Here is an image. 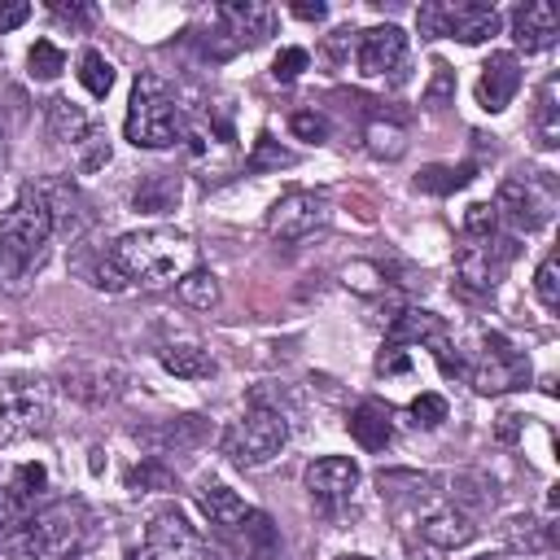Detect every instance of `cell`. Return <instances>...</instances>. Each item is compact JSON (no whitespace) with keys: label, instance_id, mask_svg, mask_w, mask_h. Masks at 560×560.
Returning a JSON list of instances; mask_svg holds the SVG:
<instances>
[{"label":"cell","instance_id":"obj_1","mask_svg":"<svg viewBox=\"0 0 560 560\" xmlns=\"http://www.w3.org/2000/svg\"><path fill=\"white\" fill-rule=\"evenodd\" d=\"M114 258L127 271V280L171 284V280H184L192 271L197 245H192L188 232H175V228H140V232H122L118 236Z\"/></svg>","mask_w":560,"mask_h":560},{"label":"cell","instance_id":"obj_2","mask_svg":"<svg viewBox=\"0 0 560 560\" xmlns=\"http://www.w3.org/2000/svg\"><path fill=\"white\" fill-rule=\"evenodd\" d=\"M83 525H88V508L79 499H57V503H44V508L26 512L0 538V547L13 560H57V556L79 547Z\"/></svg>","mask_w":560,"mask_h":560},{"label":"cell","instance_id":"obj_3","mask_svg":"<svg viewBox=\"0 0 560 560\" xmlns=\"http://www.w3.org/2000/svg\"><path fill=\"white\" fill-rule=\"evenodd\" d=\"M48 241H52L48 201L39 197L35 184H26V188L13 197V206L0 214V262H4L13 276H26L31 267L44 262Z\"/></svg>","mask_w":560,"mask_h":560},{"label":"cell","instance_id":"obj_4","mask_svg":"<svg viewBox=\"0 0 560 560\" xmlns=\"http://www.w3.org/2000/svg\"><path fill=\"white\" fill-rule=\"evenodd\" d=\"M122 131L136 149H171V144L184 140V109L175 105V92L162 74H140L136 79Z\"/></svg>","mask_w":560,"mask_h":560},{"label":"cell","instance_id":"obj_5","mask_svg":"<svg viewBox=\"0 0 560 560\" xmlns=\"http://www.w3.org/2000/svg\"><path fill=\"white\" fill-rule=\"evenodd\" d=\"M284 442H289V420L262 398H254L245 416L223 433V455L241 468H262L284 451Z\"/></svg>","mask_w":560,"mask_h":560},{"label":"cell","instance_id":"obj_6","mask_svg":"<svg viewBox=\"0 0 560 560\" xmlns=\"http://www.w3.org/2000/svg\"><path fill=\"white\" fill-rule=\"evenodd\" d=\"M516 254V236H464V245L455 249V289L468 298H490Z\"/></svg>","mask_w":560,"mask_h":560},{"label":"cell","instance_id":"obj_7","mask_svg":"<svg viewBox=\"0 0 560 560\" xmlns=\"http://www.w3.org/2000/svg\"><path fill=\"white\" fill-rule=\"evenodd\" d=\"M52 420V394L39 376H0V442L44 433Z\"/></svg>","mask_w":560,"mask_h":560},{"label":"cell","instance_id":"obj_8","mask_svg":"<svg viewBox=\"0 0 560 560\" xmlns=\"http://www.w3.org/2000/svg\"><path fill=\"white\" fill-rule=\"evenodd\" d=\"M499 13L494 4H420L416 9V26L424 39H459V44H481L499 31Z\"/></svg>","mask_w":560,"mask_h":560},{"label":"cell","instance_id":"obj_9","mask_svg":"<svg viewBox=\"0 0 560 560\" xmlns=\"http://www.w3.org/2000/svg\"><path fill=\"white\" fill-rule=\"evenodd\" d=\"M477 394H508V389H525L529 385V359L503 337V332H486V346L477 354L472 368H464Z\"/></svg>","mask_w":560,"mask_h":560},{"label":"cell","instance_id":"obj_10","mask_svg":"<svg viewBox=\"0 0 560 560\" xmlns=\"http://www.w3.org/2000/svg\"><path fill=\"white\" fill-rule=\"evenodd\" d=\"M551 206H556L551 179H538V175L503 179V184H499V197H494V214H499L512 232H538V228L551 219Z\"/></svg>","mask_w":560,"mask_h":560},{"label":"cell","instance_id":"obj_11","mask_svg":"<svg viewBox=\"0 0 560 560\" xmlns=\"http://www.w3.org/2000/svg\"><path fill=\"white\" fill-rule=\"evenodd\" d=\"M324 223H328V197L311 188H293L267 210V232L276 241H302Z\"/></svg>","mask_w":560,"mask_h":560},{"label":"cell","instance_id":"obj_12","mask_svg":"<svg viewBox=\"0 0 560 560\" xmlns=\"http://www.w3.org/2000/svg\"><path fill=\"white\" fill-rule=\"evenodd\" d=\"M144 547H149L158 560H210L206 538L188 525V516H184L179 508H162V512L149 516Z\"/></svg>","mask_w":560,"mask_h":560},{"label":"cell","instance_id":"obj_13","mask_svg":"<svg viewBox=\"0 0 560 560\" xmlns=\"http://www.w3.org/2000/svg\"><path fill=\"white\" fill-rule=\"evenodd\" d=\"M39 188V197L48 201V214H52V232H61L66 241H83L88 236V228L96 223V214H92V201L70 184V179H61V175H52V179H39L35 184Z\"/></svg>","mask_w":560,"mask_h":560},{"label":"cell","instance_id":"obj_14","mask_svg":"<svg viewBox=\"0 0 560 560\" xmlns=\"http://www.w3.org/2000/svg\"><path fill=\"white\" fill-rule=\"evenodd\" d=\"M122 368L118 363H101V359H74L61 368V389L74 398V402H88V407H101L109 398L122 394Z\"/></svg>","mask_w":560,"mask_h":560},{"label":"cell","instance_id":"obj_15","mask_svg":"<svg viewBox=\"0 0 560 560\" xmlns=\"http://www.w3.org/2000/svg\"><path fill=\"white\" fill-rule=\"evenodd\" d=\"M302 481H306V494H311L315 508L337 512V508L354 494V486H359V464L346 459V455H324V459L306 464Z\"/></svg>","mask_w":560,"mask_h":560},{"label":"cell","instance_id":"obj_16","mask_svg":"<svg viewBox=\"0 0 560 560\" xmlns=\"http://www.w3.org/2000/svg\"><path fill=\"white\" fill-rule=\"evenodd\" d=\"M48 486V468L44 464H18L0 477V538L26 516L35 512V499L39 490Z\"/></svg>","mask_w":560,"mask_h":560},{"label":"cell","instance_id":"obj_17","mask_svg":"<svg viewBox=\"0 0 560 560\" xmlns=\"http://www.w3.org/2000/svg\"><path fill=\"white\" fill-rule=\"evenodd\" d=\"M402 61H407V35H402L394 22L372 26V31L359 35L354 66H359L363 79H385V74H394Z\"/></svg>","mask_w":560,"mask_h":560},{"label":"cell","instance_id":"obj_18","mask_svg":"<svg viewBox=\"0 0 560 560\" xmlns=\"http://www.w3.org/2000/svg\"><path fill=\"white\" fill-rule=\"evenodd\" d=\"M236 560H280V534H276V521L258 508H249L228 534H219Z\"/></svg>","mask_w":560,"mask_h":560},{"label":"cell","instance_id":"obj_19","mask_svg":"<svg viewBox=\"0 0 560 560\" xmlns=\"http://www.w3.org/2000/svg\"><path fill=\"white\" fill-rule=\"evenodd\" d=\"M214 18L228 26V35L236 44H249V48L276 35V9L262 0H228L214 9Z\"/></svg>","mask_w":560,"mask_h":560},{"label":"cell","instance_id":"obj_20","mask_svg":"<svg viewBox=\"0 0 560 560\" xmlns=\"http://www.w3.org/2000/svg\"><path fill=\"white\" fill-rule=\"evenodd\" d=\"M516 92H521V61H516V52H490V61L481 66V79H477L481 109L486 114H503Z\"/></svg>","mask_w":560,"mask_h":560},{"label":"cell","instance_id":"obj_21","mask_svg":"<svg viewBox=\"0 0 560 560\" xmlns=\"http://www.w3.org/2000/svg\"><path fill=\"white\" fill-rule=\"evenodd\" d=\"M512 35H516V44H521L525 52H542V48L556 44L560 18H556V9H551L547 0L516 4V9H512Z\"/></svg>","mask_w":560,"mask_h":560},{"label":"cell","instance_id":"obj_22","mask_svg":"<svg viewBox=\"0 0 560 560\" xmlns=\"http://www.w3.org/2000/svg\"><path fill=\"white\" fill-rule=\"evenodd\" d=\"M131 438H136L140 446L158 451V455H166V451H188V446L206 442V420L179 416V420H162V424H140V429H131Z\"/></svg>","mask_w":560,"mask_h":560},{"label":"cell","instance_id":"obj_23","mask_svg":"<svg viewBox=\"0 0 560 560\" xmlns=\"http://www.w3.org/2000/svg\"><path fill=\"white\" fill-rule=\"evenodd\" d=\"M420 538L433 542V547H442V551H455V547H464V542L477 538V525H472V516L464 508L451 503V508H433L420 521Z\"/></svg>","mask_w":560,"mask_h":560},{"label":"cell","instance_id":"obj_24","mask_svg":"<svg viewBox=\"0 0 560 560\" xmlns=\"http://www.w3.org/2000/svg\"><path fill=\"white\" fill-rule=\"evenodd\" d=\"M350 438H354L363 451H385V446L394 442L389 407L376 402V398H363V402L350 411Z\"/></svg>","mask_w":560,"mask_h":560},{"label":"cell","instance_id":"obj_25","mask_svg":"<svg viewBox=\"0 0 560 560\" xmlns=\"http://www.w3.org/2000/svg\"><path fill=\"white\" fill-rule=\"evenodd\" d=\"M44 122H48V136H52L57 144H70V149L92 131V118H88L83 105H74L70 96H52L48 109H44Z\"/></svg>","mask_w":560,"mask_h":560},{"label":"cell","instance_id":"obj_26","mask_svg":"<svg viewBox=\"0 0 560 560\" xmlns=\"http://www.w3.org/2000/svg\"><path fill=\"white\" fill-rule=\"evenodd\" d=\"M79 276L92 284V289H101V293H122L131 280H127V271L118 267V258H114V249L105 254V249H88V254H79Z\"/></svg>","mask_w":560,"mask_h":560},{"label":"cell","instance_id":"obj_27","mask_svg":"<svg viewBox=\"0 0 560 560\" xmlns=\"http://www.w3.org/2000/svg\"><path fill=\"white\" fill-rule=\"evenodd\" d=\"M201 512H206V521L214 525V534H228V529L249 512V503H245L236 490H228V486H206V490H201Z\"/></svg>","mask_w":560,"mask_h":560},{"label":"cell","instance_id":"obj_28","mask_svg":"<svg viewBox=\"0 0 560 560\" xmlns=\"http://www.w3.org/2000/svg\"><path fill=\"white\" fill-rule=\"evenodd\" d=\"M438 332H442V319H438L433 311H416V306H407V311H398V315L389 319L385 341H389V346H407V341H433Z\"/></svg>","mask_w":560,"mask_h":560},{"label":"cell","instance_id":"obj_29","mask_svg":"<svg viewBox=\"0 0 560 560\" xmlns=\"http://www.w3.org/2000/svg\"><path fill=\"white\" fill-rule=\"evenodd\" d=\"M556 96H560V79L551 74L538 88V101H534V136H538L542 149H556L560 144V105H556Z\"/></svg>","mask_w":560,"mask_h":560},{"label":"cell","instance_id":"obj_30","mask_svg":"<svg viewBox=\"0 0 560 560\" xmlns=\"http://www.w3.org/2000/svg\"><path fill=\"white\" fill-rule=\"evenodd\" d=\"M162 368L171 372V376H184V381H206V376H214V354L210 350H201V346H166L162 350Z\"/></svg>","mask_w":560,"mask_h":560},{"label":"cell","instance_id":"obj_31","mask_svg":"<svg viewBox=\"0 0 560 560\" xmlns=\"http://www.w3.org/2000/svg\"><path fill=\"white\" fill-rule=\"evenodd\" d=\"M472 175H477L472 162H459V166H424V171L416 175V188H420V192H433V197H451V192H459Z\"/></svg>","mask_w":560,"mask_h":560},{"label":"cell","instance_id":"obj_32","mask_svg":"<svg viewBox=\"0 0 560 560\" xmlns=\"http://www.w3.org/2000/svg\"><path fill=\"white\" fill-rule=\"evenodd\" d=\"M131 201H136V210H171L179 201V179L166 171H153V175H144V184L136 188Z\"/></svg>","mask_w":560,"mask_h":560},{"label":"cell","instance_id":"obj_33","mask_svg":"<svg viewBox=\"0 0 560 560\" xmlns=\"http://www.w3.org/2000/svg\"><path fill=\"white\" fill-rule=\"evenodd\" d=\"M508 542L516 551H547V547H556V525H547L538 516H516L508 525Z\"/></svg>","mask_w":560,"mask_h":560},{"label":"cell","instance_id":"obj_34","mask_svg":"<svg viewBox=\"0 0 560 560\" xmlns=\"http://www.w3.org/2000/svg\"><path fill=\"white\" fill-rule=\"evenodd\" d=\"M175 289H179V302H188V306H197V311H210V306H219V298H223L214 271H188Z\"/></svg>","mask_w":560,"mask_h":560},{"label":"cell","instance_id":"obj_35","mask_svg":"<svg viewBox=\"0 0 560 560\" xmlns=\"http://www.w3.org/2000/svg\"><path fill=\"white\" fill-rule=\"evenodd\" d=\"M79 83H83L92 96H109V88H114V66L105 61V52L88 48V52L79 57Z\"/></svg>","mask_w":560,"mask_h":560},{"label":"cell","instance_id":"obj_36","mask_svg":"<svg viewBox=\"0 0 560 560\" xmlns=\"http://www.w3.org/2000/svg\"><path fill=\"white\" fill-rule=\"evenodd\" d=\"M368 149L376 153V158H402V149H407V136H402V127L398 122H385V118H372L368 122Z\"/></svg>","mask_w":560,"mask_h":560},{"label":"cell","instance_id":"obj_37","mask_svg":"<svg viewBox=\"0 0 560 560\" xmlns=\"http://www.w3.org/2000/svg\"><path fill=\"white\" fill-rule=\"evenodd\" d=\"M127 490H136V494H144V490H175V472L158 455H149L140 468L127 472Z\"/></svg>","mask_w":560,"mask_h":560},{"label":"cell","instance_id":"obj_38","mask_svg":"<svg viewBox=\"0 0 560 560\" xmlns=\"http://www.w3.org/2000/svg\"><path fill=\"white\" fill-rule=\"evenodd\" d=\"M451 494L468 508H490L494 503V481H486L481 472H459V477H451Z\"/></svg>","mask_w":560,"mask_h":560},{"label":"cell","instance_id":"obj_39","mask_svg":"<svg viewBox=\"0 0 560 560\" xmlns=\"http://www.w3.org/2000/svg\"><path fill=\"white\" fill-rule=\"evenodd\" d=\"M26 66H31L35 79H57V74L66 70V52H61L52 39H35L31 52H26Z\"/></svg>","mask_w":560,"mask_h":560},{"label":"cell","instance_id":"obj_40","mask_svg":"<svg viewBox=\"0 0 560 560\" xmlns=\"http://www.w3.org/2000/svg\"><path fill=\"white\" fill-rule=\"evenodd\" d=\"M293 162H298V158H293L289 149H280L267 131L254 140V153L245 158V166H249V171H280V166H293Z\"/></svg>","mask_w":560,"mask_h":560},{"label":"cell","instance_id":"obj_41","mask_svg":"<svg viewBox=\"0 0 560 560\" xmlns=\"http://www.w3.org/2000/svg\"><path fill=\"white\" fill-rule=\"evenodd\" d=\"M534 293H538V302H542L547 311H560V258H556V254H547V258L538 262V271H534Z\"/></svg>","mask_w":560,"mask_h":560},{"label":"cell","instance_id":"obj_42","mask_svg":"<svg viewBox=\"0 0 560 560\" xmlns=\"http://www.w3.org/2000/svg\"><path fill=\"white\" fill-rule=\"evenodd\" d=\"M74 153H79V171L92 175V171H101V166L109 162V136H105L101 127H92V131L74 144Z\"/></svg>","mask_w":560,"mask_h":560},{"label":"cell","instance_id":"obj_43","mask_svg":"<svg viewBox=\"0 0 560 560\" xmlns=\"http://www.w3.org/2000/svg\"><path fill=\"white\" fill-rule=\"evenodd\" d=\"M499 232V214L494 201H472L464 210V236H494Z\"/></svg>","mask_w":560,"mask_h":560},{"label":"cell","instance_id":"obj_44","mask_svg":"<svg viewBox=\"0 0 560 560\" xmlns=\"http://www.w3.org/2000/svg\"><path fill=\"white\" fill-rule=\"evenodd\" d=\"M306 66H311V52H306V48H280L276 61H271V79H276V83H293Z\"/></svg>","mask_w":560,"mask_h":560},{"label":"cell","instance_id":"obj_45","mask_svg":"<svg viewBox=\"0 0 560 560\" xmlns=\"http://www.w3.org/2000/svg\"><path fill=\"white\" fill-rule=\"evenodd\" d=\"M451 96H455V70H451V66H438V70H433V83L424 88V105L438 114V109L451 105Z\"/></svg>","mask_w":560,"mask_h":560},{"label":"cell","instance_id":"obj_46","mask_svg":"<svg viewBox=\"0 0 560 560\" xmlns=\"http://www.w3.org/2000/svg\"><path fill=\"white\" fill-rule=\"evenodd\" d=\"M289 131H293L298 140L319 144V140H328V118H324V114H315V109H298V114L289 118Z\"/></svg>","mask_w":560,"mask_h":560},{"label":"cell","instance_id":"obj_47","mask_svg":"<svg viewBox=\"0 0 560 560\" xmlns=\"http://www.w3.org/2000/svg\"><path fill=\"white\" fill-rule=\"evenodd\" d=\"M411 416H416V424L438 429V424L451 416V407H446V398H442V394H420V398H411Z\"/></svg>","mask_w":560,"mask_h":560},{"label":"cell","instance_id":"obj_48","mask_svg":"<svg viewBox=\"0 0 560 560\" xmlns=\"http://www.w3.org/2000/svg\"><path fill=\"white\" fill-rule=\"evenodd\" d=\"M48 13H52L57 22L74 26V31H83V26L92 22V9H88V4H66V0H52V4H48Z\"/></svg>","mask_w":560,"mask_h":560},{"label":"cell","instance_id":"obj_49","mask_svg":"<svg viewBox=\"0 0 560 560\" xmlns=\"http://www.w3.org/2000/svg\"><path fill=\"white\" fill-rule=\"evenodd\" d=\"M26 18H31V4L26 0H0V35L4 31H18Z\"/></svg>","mask_w":560,"mask_h":560},{"label":"cell","instance_id":"obj_50","mask_svg":"<svg viewBox=\"0 0 560 560\" xmlns=\"http://www.w3.org/2000/svg\"><path fill=\"white\" fill-rule=\"evenodd\" d=\"M376 372H407V350L385 341V350H381V359H376Z\"/></svg>","mask_w":560,"mask_h":560},{"label":"cell","instance_id":"obj_51","mask_svg":"<svg viewBox=\"0 0 560 560\" xmlns=\"http://www.w3.org/2000/svg\"><path fill=\"white\" fill-rule=\"evenodd\" d=\"M289 13H293V18H302V22H319L328 9H324V4H293Z\"/></svg>","mask_w":560,"mask_h":560},{"label":"cell","instance_id":"obj_52","mask_svg":"<svg viewBox=\"0 0 560 560\" xmlns=\"http://www.w3.org/2000/svg\"><path fill=\"white\" fill-rule=\"evenodd\" d=\"M499 438H503V442H512V438H516V416H503V424H499Z\"/></svg>","mask_w":560,"mask_h":560},{"label":"cell","instance_id":"obj_53","mask_svg":"<svg viewBox=\"0 0 560 560\" xmlns=\"http://www.w3.org/2000/svg\"><path fill=\"white\" fill-rule=\"evenodd\" d=\"M127 560H158V556H153L149 547H131V551H127Z\"/></svg>","mask_w":560,"mask_h":560},{"label":"cell","instance_id":"obj_54","mask_svg":"<svg viewBox=\"0 0 560 560\" xmlns=\"http://www.w3.org/2000/svg\"><path fill=\"white\" fill-rule=\"evenodd\" d=\"M337 560H376V556H337Z\"/></svg>","mask_w":560,"mask_h":560},{"label":"cell","instance_id":"obj_55","mask_svg":"<svg viewBox=\"0 0 560 560\" xmlns=\"http://www.w3.org/2000/svg\"><path fill=\"white\" fill-rule=\"evenodd\" d=\"M0 166H4V131H0Z\"/></svg>","mask_w":560,"mask_h":560},{"label":"cell","instance_id":"obj_56","mask_svg":"<svg viewBox=\"0 0 560 560\" xmlns=\"http://www.w3.org/2000/svg\"><path fill=\"white\" fill-rule=\"evenodd\" d=\"M477 560H508V556H477Z\"/></svg>","mask_w":560,"mask_h":560},{"label":"cell","instance_id":"obj_57","mask_svg":"<svg viewBox=\"0 0 560 560\" xmlns=\"http://www.w3.org/2000/svg\"><path fill=\"white\" fill-rule=\"evenodd\" d=\"M0 271H4V262H0Z\"/></svg>","mask_w":560,"mask_h":560}]
</instances>
